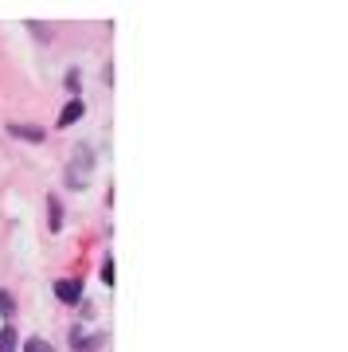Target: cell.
<instances>
[{"mask_svg": "<svg viewBox=\"0 0 348 352\" xmlns=\"http://www.w3.org/2000/svg\"><path fill=\"white\" fill-rule=\"evenodd\" d=\"M90 168H94V153H90L87 145H78L75 157H71V168H67V184H71V188H83Z\"/></svg>", "mask_w": 348, "mask_h": 352, "instance_id": "obj_1", "label": "cell"}, {"mask_svg": "<svg viewBox=\"0 0 348 352\" xmlns=\"http://www.w3.org/2000/svg\"><path fill=\"white\" fill-rule=\"evenodd\" d=\"M78 294H83V286H78L75 278H63V282H55V298H59V302H78Z\"/></svg>", "mask_w": 348, "mask_h": 352, "instance_id": "obj_2", "label": "cell"}, {"mask_svg": "<svg viewBox=\"0 0 348 352\" xmlns=\"http://www.w3.org/2000/svg\"><path fill=\"white\" fill-rule=\"evenodd\" d=\"M78 118H83V102L75 98V102H67V106L59 110V126H75Z\"/></svg>", "mask_w": 348, "mask_h": 352, "instance_id": "obj_3", "label": "cell"}, {"mask_svg": "<svg viewBox=\"0 0 348 352\" xmlns=\"http://www.w3.org/2000/svg\"><path fill=\"white\" fill-rule=\"evenodd\" d=\"M0 352H16V329L12 325L0 329Z\"/></svg>", "mask_w": 348, "mask_h": 352, "instance_id": "obj_4", "label": "cell"}, {"mask_svg": "<svg viewBox=\"0 0 348 352\" xmlns=\"http://www.w3.org/2000/svg\"><path fill=\"white\" fill-rule=\"evenodd\" d=\"M71 344H75L78 352H87V349H94V344H98V337H87V333H75V337H71Z\"/></svg>", "mask_w": 348, "mask_h": 352, "instance_id": "obj_5", "label": "cell"}, {"mask_svg": "<svg viewBox=\"0 0 348 352\" xmlns=\"http://www.w3.org/2000/svg\"><path fill=\"white\" fill-rule=\"evenodd\" d=\"M12 133H16V138H28V141L43 138V129H36V126H12Z\"/></svg>", "mask_w": 348, "mask_h": 352, "instance_id": "obj_6", "label": "cell"}, {"mask_svg": "<svg viewBox=\"0 0 348 352\" xmlns=\"http://www.w3.org/2000/svg\"><path fill=\"white\" fill-rule=\"evenodd\" d=\"M12 309H16V305H12V294H4V289H0V314L12 317Z\"/></svg>", "mask_w": 348, "mask_h": 352, "instance_id": "obj_7", "label": "cell"}, {"mask_svg": "<svg viewBox=\"0 0 348 352\" xmlns=\"http://www.w3.org/2000/svg\"><path fill=\"white\" fill-rule=\"evenodd\" d=\"M63 223V212H59V200H51V231H59Z\"/></svg>", "mask_w": 348, "mask_h": 352, "instance_id": "obj_8", "label": "cell"}, {"mask_svg": "<svg viewBox=\"0 0 348 352\" xmlns=\"http://www.w3.org/2000/svg\"><path fill=\"white\" fill-rule=\"evenodd\" d=\"M24 352H51V344H43V340H28Z\"/></svg>", "mask_w": 348, "mask_h": 352, "instance_id": "obj_9", "label": "cell"}, {"mask_svg": "<svg viewBox=\"0 0 348 352\" xmlns=\"http://www.w3.org/2000/svg\"><path fill=\"white\" fill-rule=\"evenodd\" d=\"M102 282H113V263H102Z\"/></svg>", "mask_w": 348, "mask_h": 352, "instance_id": "obj_10", "label": "cell"}]
</instances>
